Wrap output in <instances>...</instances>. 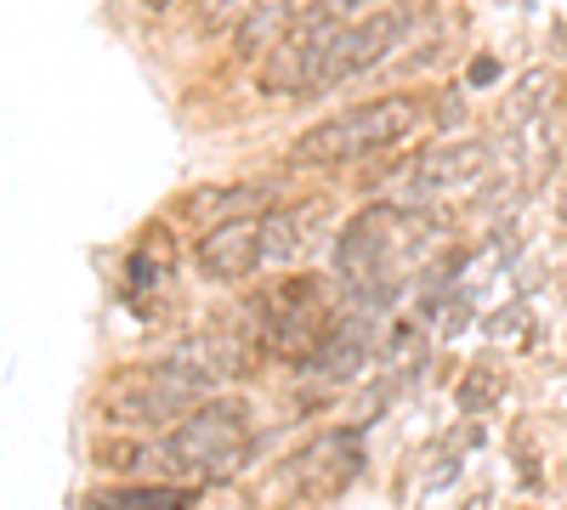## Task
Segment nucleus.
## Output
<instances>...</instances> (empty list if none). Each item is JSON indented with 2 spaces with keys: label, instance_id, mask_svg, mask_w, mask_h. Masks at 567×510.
<instances>
[{
  "label": "nucleus",
  "instance_id": "nucleus-1",
  "mask_svg": "<svg viewBox=\"0 0 567 510\" xmlns=\"http://www.w3.org/2000/svg\"><path fill=\"white\" fill-rule=\"evenodd\" d=\"M425 119V103L414 91H392V97H374V103H358V108H341L318 119L312 131L296 136L290 148V165H352V159H369Z\"/></svg>",
  "mask_w": 567,
  "mask_h": 510
},
{
  "label": "nucleus",
  "instance_id": "nucleus-2",
  "mask_svg": "<svg viewBox=\"0 0 567 510\" xmlns=\"http://www.w3.org/2000/svg\"><path fill=\"white\" fill-rule=\"evenodd\" d=\"M159 466L176 477H199V482L239 477L250 466V408L233 397L199 403L176 431L159 437Z\"/></svg>",
  "mask_w": 567,
  "mask_h": 510
},
{
  "label": "nucleus",
  "instance_id": "nucleus-3",
  "mask_svg": "<svg viewBox=\"0 0 567 510\" xmlns=\"http://www.w3.org/2000/svg\"><path fill=\"white\" fill-rule=\"evenodd\" d=\"M199 403H210V381L199 368H187L176 357H154V363H131L103 386V408L114 426H165L176 431Z\"/></svg>",
  "mask_w": 567,
  "mask_h": 510
},
{
  "label": "nucleus",
  "instance_id": "nucleus-4",
  "mask_svg": "<svg viewBox=\"0 0 567 510\" xmlns=\"http://www.w3.org/2000/svg\"><path fill=\"white\" fill-rule=\"evenodd\" d=\"M352 23V12H341V0H318V7H301L296 29L284 34L272 52L261 58L256 80L267 97H301V91L323 85V63H329V45L336 34Z\"/></svg>",
  "mask_w": 567,
  "mask_h": 510
},
{
  "label": "nucleus",
  "instance_id": "nucleus-5",
  "mask_svg": "<svg viewBox=\"0 0 567 510\" xmlns=\"http://www.w3.org/2000/svg\"><path fill=\"white\" fill-rule=\"evenodd\" d=\"M398 210L392 205H369L358 210L341 239H336V272L358 306H381L392 295V272H398Z\"/></svg>",
  "mask_w": 567,
  "mask_h": 510
},
{
  "label": "nucleus",
  "instance_id": "nucleus-6",
  "mask_svg": "<svg viewBox=\"0 0 567 510\" xmlns=\"http://www.w3.org/2000/svg\"><path fill=\"white\" fill-rule=\"evenodd\" d=\"M336 318H329V301L312 278H290L267 295V318H261V346L272 357H296V363H312L318 346L329 341Z\"/></svg>",
  "mask_w": 567,
  "mask_h": 510
},
{
  "label": "nucleus",
  "instance_id": "nucleus-7",
  "mask_svg": "<svg viewBox=\"0 0 567 510\" xmlns=\"http://www.w3.org/2000/svg\"><path fill=\"white\" fill-rule=\"evenodd\" d=\"M420 7H374V12H363V18H352L341 34H336V45H329V63H323V85L318 91H329V85H341V80H358V74H369L374 63H386L398 45L420 29Z\"/></svg>",
  "mask_w": 567,
  "mask_h": 510
},
{
  "label": "nucleus",
  "instance_id": "nucleus-8",
  "mask_svg": "<svg viewBox=\"0 0 567 510\" xmlns=\"http://www.w3.org/2000/svg\"><path fill=\"white\" fill-rule=\"evenodd\" d=\"M494 170V148L477 136H454V143H432L409 165V188L414 199H437V194H471L483 188Z\"/></svg>",
  "mask_w": 567,
  "mask_h": 510
},
{
  "label": "nucleus",
  "instance_id": "nucleus-9",
  "mask_svg": "<svg viewBox=\"0 0 567 510\" xmlns=\"http://www.w3.org/2000/svg\"><path fill=\"white\" fill-rule=\"evenodd\" d=\"M199 272L210 278V284H239V278H250L267 256H261V216H239V221H216L205 227L199 239Z\"/></svg>",
  "mask_w": 567,
  "mask_h": 510
},
{
  "label": "nucleus",
  "instance_id": "nucleus-10",
  "mask_svg": "<svg viewBox=\"0 0 567 510\" xmlns=\"http://www.w3.org/2000/svg\"><path fill=\"white\" fill-rule=\"evenodd\" d=\"M358 466H363L358 437H352V431H323V437H312V443L296 454L290 482H296L301 493L323 499V493H341V488L358 477Z\"/></svg>",
  "mask_w": 567,
  "mask_h": 510
},
{
  "label": "nucleus",
  "instance_id": "nucleus-11",
  "mask_svg": "<svg viewBox=\"0 0 567 510\" xmlns=\"http://www.w3.org/2000/svg\"><path fill=\"white\" fill-rule=\"evenodd\" d=\"M296 18H301V7H290V0H267V7H250V12L239 18L233 40H239L245 58H267L272 45L296 29Z\"/></svg>",
  "mask_w": 567,
  "mask_h": 510
},
{
  "label": "nucleus",
  "instance_id": "nucleus-12",
  "mask_svg": "<svg viewBox=\"0 0 567 510\" xmlns=\"http://www.w3.org/2000/svg\"><path fill=\"white\" fill-rule=\"evenodd\" d=\"M307 227H312V210H272L261 216V256L267 261H290L307 250Z\"/></svg>",
  "mask_w": 567,
  "mask_h": 510
},
{
  "label": "nucleus",
  "instance_id": "nucleus-13",
  "mask_svg": "<svg viewBox=\"0 0 567 510\" xmlns=\"http://www.w3.org/2000/svg\"><path fill=\"white\" fill-rule=\"evenodd\" d=\"M550 91H556V74H550V69H534L523 85L511 91V103H505V131L528 125V119H550Z\"/></svg>",
  "mask_w": 567,
  "mask_h": 510
},
{
  "label": "nucleus",
  "instance_id": "nucleus-14",
  "mask_svg": "<svg viewBox=\"0 0 567 510\" xmlns=\"http://www.w3.org/2000/svg\"><path fill=\"white\" fill-rule=\"evenodd\" d=\"M97 510H187L182 488H109L91 499Z\"/></svg>",
  "mask_w": 567,
  "mask_h": 510
},
{
  "label": "nucleus",
  "instance_id": "nucleus-15",
  "mask_svg": "<svg viewBox=\"0 0 567 510\" xmlns=\"http://www.w3.org/2000/svg\"><path fill=\"white\" fill-rule=\"evenodd\" d=\"M261 199H267V188H205V194L187 199V210H194V216L239 221V216H245V205H261Z\"/></svg>",
  "mask_w": 567,
  "mask_h": 510
},
{
  "label": "nucleus",
  "instance_id": "nucleus-16",
  "mask_svg": "<svg viewBox=\"0 0 567 510\" xmlns=\"http://www.w3.org/2000/svg\"><path fill=\"white\" fill-rule=\"evenodd\" d=\"M494 397H499V375H483V381L465 375V381H460V408H465V414H483Z\"/></svg>",
  "mask_w": 567,
  "mask_h": 510
}]
</instances>
